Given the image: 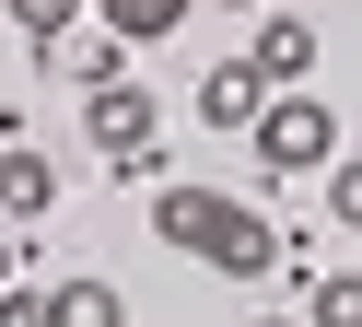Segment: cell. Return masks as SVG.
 <instances>
[{
  "label": "cell",
  "mask_w": 362,
  "mask_h": 327,
  "mask_svg": "<svg viewBox=\"0 0 362 327\" xmlns=\"http://www.w3.org/2000/svg\"><path fill=\"white\" fill-rule=\"evenodd\" d=\"M152 234L187 246L199 269H222V280H257L269 257H281V234H269L245 199H222V187H164V199H152Z\"/></svg>",
  "instance_id": "6da1fadb"
},
{
  "label": "cell",
  "mask_w": 362,
  "mask_h": 327,
  "mask_svg": "<svg viewBox=\"0 0 362 327\" xmlns=\"http://www.w3.org/2000/svg\"><path fill=\"white\" fill-rule=\"evenodd\" d=\"M245 129H257V164H269V176H315V164L339 152V117L315 105L304 82H281V93H269L257 117H245Z\"/></svg>",
  "instance_id": "7a4b0ae2"
},
{
  "label": "cell",
  "mask_w": 362,
  "mask_h": 327,
  "mask_svg": "<svg viewBox=\"0 0 362 327\" xmlns=\"http://www.w3.org/2000/svg\"><path fill=\"white\" fill-rule=\"evenodd\" d=\"M82 129H94V152H117L129 176H141V164H152V140H164V105H152V93H141V82L117 70V82H94V105H82Z\"/></svg>",
  "instance_id": "3957f363"
},
{
  "label": "cell",
  "mask_w": 362,
  "mask_h": 327,
  "mask_svg": "<svg viewBox=\"0 0 362 327\" xmlns=\"http://www.w3.org/2000/svg\"><path fill=\"white\" fill-rule=\"evenodd\" d=\"M245 59H257V82H269V93H281V82H304V70H315V23H292V12H269Z\"/></svg>",
  "instance_id": "277c9868"
},
{
  "label": "cell",
  "mask_w": 362,
  "mask_h": 327,
  "mask_svg": "<svg viewBox=\"0 0 362 327\" xmlns=\"http://www.w3.org/2000/svg\"><path fill=\"white\" fill-rule=\"evenodd\" d=\"M47 327H129V292L94 280V269H82V280H47Z\"/></svg>",
  "instance_id": "5b68a950"
},
{
  "label": "cell",
  "mask_w": 362,
  "mask_h": 327,
  "mask_svg": "<svg viewBox=\"0 0 362 327\" xmlns=\"http://www.w3.org/2000/svg\"><path fill=\"white\" fill-rule=\"evenodd\" d=\"M269 105V82H257V59H222L211 82H199V117H211V129H245V117Z\"/></svg>",
  "instance_id": "8992f818"
},
{
  "label": "cell",
  "mask_w": 362,
  "mask_h": 327,
  "mask_svg": "<svg viewBox=\"0 0 362 327\" xmlns=\"http://www.w3.org/2000/svg\"><path fill=\"white\" fill-rule=\"evenodd\" d=\"M94 12H105V35H117V47H152V35H175L199 0H94Z\"/></svg>",
  "instance_id": "52a82bcc"
},
{
  "label": "cell",
  "mask_w": 362,
  "mask_h": 327,
  "mask_svg": "<svg viewBox=\"0 0 362 327\" xmlns=\"http://www.w3.org/2000/svg\"><path fill=\"white\" fill-rule=\"evenodd\" d=\"M59 199V164L47 152H12V140H0V210H47Z\"/></svg>",
  "instance_id": "ba28073f"
},
{
  "label": "cell",
  "mask_w": 362,
  "mask_h": 327,
  "mask_svg": "<svg viewBox=\"0 0 362 327\" xmlns=\"http://www.w3.org/2000/svg\"><path fill=\"white\" fill-rule=\"evenodd\" d=\"M304 327H362V269H315V292H304Z\"/></svg>",
  "instance_id": "9c48e42d"
},
{
  "label": "cell",
  "mask_w": 362,
  "mask_h": 327,
  "mask_svg": "<svg viewBox=\"0 0 362 327\" xmlns=\"http://www.w3.org/2000/svg\"><path fill=\"white\" fill-rule=\"evenodd\" d=\"M315 176H327V210H339V234H362V152H327Z\"/></svg>",
  "instance_id": "30bf717a"
},
{
  "label": "cell",
  "mask_w": 362,
  "mask_h": 327,
  "mask_svg": "<svg viewBox=\"0 0 362 327\" xmlns=\"http://www.w3.org/2000/svg\"><path fill=\"white\" fill-rule=\"evenodd\" d=\"M82 12H94V0H12V23H24V35H35V47H59V35H71V23H82Z\"/></svg>",
  "instance_id": "8fae6325"
},
{
  "label": "cell",
  "mask_w": 362,
  "mask_h": 327,
  "mask_svg": "<svg viewBox=\"0 0 362 327\" xmlns=\"http://www.w3.org/2000/svg\"><path fill=\"white\" fill-rule=\"evenodd\" d=\"M0 327H47V292H12L0 280Z\"/></svg>",
  "instance_id": "7c38bea8"
},
{
  "label": "cell",
  "mask_w": 362,
  "mask_h": 327,
  "mask_svg": "<svg viewBox=\"0 0 362 327\" xmlns=\"http://www.w3.org/2000/svg\"><path fill=\"white\" fill-rule=\"evenodd\" d=\"M257 327H304V316H257Z\"/></svg>",
  "instance_id": "4fadbf2b"
},
{
  "label": "cell",
  "mask_w": 362,
  "mask_h": 327,
  "mask_svg": "<svg viewBox=\"0 0 362 327\" xmlns=\"http://www.w3.org/2000/svg\"><path fill=\"white\" fill-rule=\"evenodd\" d=\"M0 280H12V246H0Z\"/></svg>",
  "instance_id": "5bb4252c"
}]
</instances>
